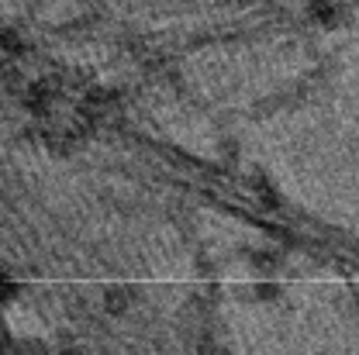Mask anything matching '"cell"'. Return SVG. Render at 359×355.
Wrapping results in <instances>:
<instances>
[{
    "label": "cell",
    "instance_id": "obj_1",
    "mask_svg": "<svg viewBox=\"0 0 359 355\" xmlns=\"http://www.w3.org/2000/svg\"><path fill=\"white\" fill-rule=\"evenodd\" d=\"M125 307H128V290H118V286H114V290H107V311L121 314Z\"/></svg>",
    "mask_w": 359,
    "mask_h": 355
}]
</instances>
